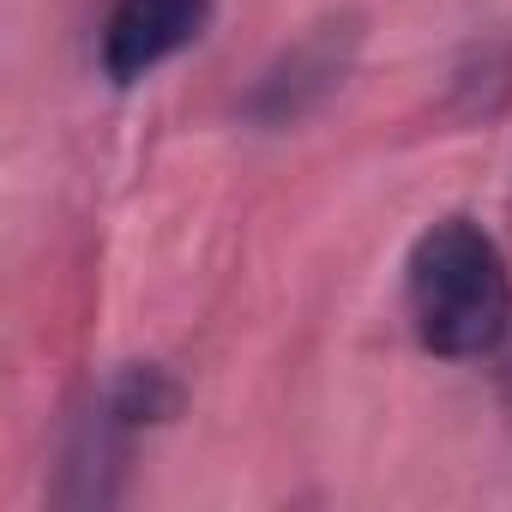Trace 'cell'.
I'll use <instances>...</instances> for the list:
<instances>
[{"label":"cell","instance_id":"cell-1","mask_svg":"<svg viewBox=\"0 0 512 512\" xmlns=\"http://www.w3.org/2000/svg\"><path fill=\"white\" fill-rule=\"evenodd\" d=\"M404 296L422 350L446 362L488 356L512 332V272L500 241L470 217H440L416 235Z\"/></svg>","mask_w":512,"mask_h":512},{"label":"cell","instance_id":"cell-2","mask_svg":"<svg viewBox=\"0 0 512 512\" xmlns=\"http://www.w3.org/2000/svg\"><path fill=\"white\" fill-rule=\"evenodd\" d=\"M217 0H115L103 19V73L115 85H139L181 49L205 37Z\"/></svg>","mask_w":512,"mask_h":512},{"label":"cell","instance_id":"cell-3","mask_svg":"<svg viewBox=\"0 0 512 512\" xmlns=\"http://www.w3.org/2000/svg\"><path fill=\"white\" fill-rule=\"evenodd\" d=\"M350 55H356V31L350 25H320L308 31L260 85H253L247 97V115L253 121H266V127H284V121H302L308 109H320L344 73H350Z\"/></svg>","mask_w":512,"mask_h":512},{"label":"cell","instance_id":"cell-4","mask_svg":"<svg viewBox=\"0 0 512 512\" xmlns=\"http://www.w3.org/2000/svg\"><path fill=\"white\" fill-rule=\"evenodd\" d=\"M181 404V386L163 374V368H121L103 392V428H151L163 416H175Z\"/></svg>","mask_w":512,"mask_h":512}]
</instances>
